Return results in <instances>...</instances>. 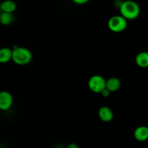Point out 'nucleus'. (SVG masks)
<instances>
[{
    "label": "nucleus",
    "mask_w": 148,
    "mask_h": 148,
    "mask_svg": "<svg viewBox=\"0 0 148 148\" xmlns=\"http://www.w3.org/2000/svg\"><path fill=\"white\" fill-rule=\"evenodd\" d=\"M120 15L126 20H133L138 18L141 12V9L137 2L133 0H126L119 5Z\"/></svg>",
    "instance_id": "1"
},
{
    "label": "nucleus",
    "mask_w": 148,
    "mask_h": 148,
    "mask_svg": "<svg viewBox=\"0 0 148 148\" xmlns=\"http://www.w3.org/2000/svg\"><path fill=\"white\" fill-rule=\"evenodd\" d=\"M33 59L32 52L26 47H15L12 49V60L15 64L24 66L30 63Z\"/></svg>",
    "instance_id": "2"
},
{
    "label": "nucleus",
    "mask_w": 148,
    "mask_h": 148,
    "mask_svg": "<svg viewBox=\"0 0 148 148\" xmlns=\"http://www.w3.org/2000/svg\"><path fill=\"white\" fill-rule=\"evenodd\" d=\"M128 26V20L120 14L114 15L109 19L107 22V27L109 30L113 33H120L126 29Z\"/></svg>",
    "instance_id": "3"
},
{
    "label": "nucleus",
    "mask_w": 148,
    "mask_h": 148,
    "mask_svg": "<svg viewBox=\"0 0 148 148\" xmlns=\"http://www.w3.org/2000/svg\"><path fill=\"white\" fill-rule=\"evenodd\" d=\"M88 87L91 92L100 93L106 88V79L100 75H94L89 78Z\"/></svg>",
    "instance_id": "4"
},
{
    "label": "nucleus",
    "mask_w": 148,
    "mask_h": 148,
    "mask_svg": "<svg viewBox=\"0 0 148 148\" xmlns=\"http://www.w3.org/2000/svg\"><path fill=\"white\" fill-rule=\"evenodd\" d=\"M13 103V97L7 90L0 91V111H7L12 107Z\"/></svg>",
    "instance_id": "5"
},
{
    "label": "nucleus",
    "mask_w": 148,
    "mask_h": 148,
    "mask_svg": "<svg viewBox=\"0 0 148 148\" xmlns=\"http://www.w3.org/2000/svg\"><path fill=\"white\" fill-rule=\"evenodd\" d=\"M98 116L100 120L103 122H110L114 117L113 111L110 109V108H109L108 106H105L99 108Z\"/></svg>",
    "instance_id": "6"
},
{
    "label": "nucleus",
    "mask_w": 148,
    "mask_h": 148,
    "mask_svg": "<svg viewBox=\"0 0 148 148\" xmlns=\"http://www.w3.org/2000/svg\"><path fill=\"white\" fill-rule=\"evenodd\" d=\"M133 137L138 142H145L148 140V127L139 126L133 132Z\"/></svg>",
    "instance_id": "7"
},
{
    "label": "nucleus",
    "mask_w": 148,
    "mask_h": 148,
    "mask_svg": "<svg viewBox=\"0 0 148 148\" xmlns=\"http://www.w3.org/2000/svg\"><path fill=\"white\" fill-rule=\"evenodd\" d=\"M121 86V82L116 77H111L106 79V89L110 92H114L118 90Z\"/></svg>",
    "instance_id": "8"
},
{
    "label": "nucleus",
    "mask_w": 148,
    "mask_h": 148,
    "mask_svg": "<svg viewBox=\"0 0 148 148\" xmlns=\"http://www.w3.org/2000/svg\"><path fill=\"white\" fill-rule=\"evenodd\" d=\"M135 63L141 68L148 67V52L141 51L135 57Z\"/></svg>",
    "instance_id": "9"
},
{
    "label": "nucleus",
    "mask_w": 148,
    "mask_h": 148,
    "mask_svg": "<svg viewBox=\"0 0 148 148\" xmlns=\"http://www.w3.org/2000/svg\"><path fill=\"white\" fill-rule=\"evenodd\" d=\"M0 7L2 12L13 13L17 10V4L12 0H4L0 3Z\"/></svg>",
    "instance_id": "10"
},
{
    "label": "nucleus",
    "mask_w": 148,
    "mask_h": 148,
    "mask_svg": "<svg viewBox=\"0 0 148 148\" xmlns=\"http://www.w3.org/2000/svg\"><path fill=\"white\" fill-rule=\"evenodd\" d=\"M12 49L8 47L0 49V64H6L12 60Z\"/></svg>",
    "instance_id": "11"
},
{
    "label": "nucleus",
    "mask_w": 148,
    "mask_h": 148,
    "mask_svg": "<svg viewBox=\"0 0 148 148\" xmlns=\"http://www.w3.org/2000/svg\"><path fill=\"white\" fill-rule=\"evenodd\" d=\"M15 17L12 13L2 12L0 13V24L2 25H10L14 22Z\"/></svg>",
    "instance_id": "12"
},
{
    "label": "nucleus",
    "mask_w": 148,
    "mask_h": 148,
    "mask_svg": "<svg viewBox=\"0 0 148 148\" xmlns=\"http://www.w3.org/2000/svg\"><path fill=\"white\" fill-rule=\"evenodd\" d=\"M89 1L90 0H72L74 4H78V5H83V4L88 3Z\"/></svg>",
    "instance_id": "13"
},
{
    "label": "nucleus",
    "mask_w": 148,
    "mask_h": 148,
    "mask_svg": "<svg viewBox=\"0 0 148 148\" xmlns=\"http://www.w3.org/2000/svg\"><path fill=\"white\" fill-rule=\"evenodd\" d=\"M110 93H111V92H110L108 90L106 89V88L105 89L103 90L100 92V94L102 95V96H103L104 98H107V97L110 95Z\"/></svg>",
    "instance_id": "14"
},
{
    "label": "nucleus",
    "mask_w": 148,
    "mask_h": 148,
    "mask_svg": "<svg viewBox=\"0 0 148 148\" xmlns=\"http://www.w3.org/2000/svg\"><path fill=\"white\" fill-rule=\"evenodd\" d=\"M67 148H79L78 147V145L75 144V143H70V144H68V145L67 146Z\"/></svg>",
    "instance_id": "15"
},
{
    "label": "nucleus",
    "mask_w": 148,
    "mask_h": 148,
    "mask_svg": "<svg viewBox=\"0 0 148 148\" xmlns=\"http://www.w3.org/2000/svg\"><path fill=\"white\" fill-rule=\"evenodd\" d=\"M1 12V7H0V13Z\"/></svg>",
    "instance_id": "16"
}]
</instances>
